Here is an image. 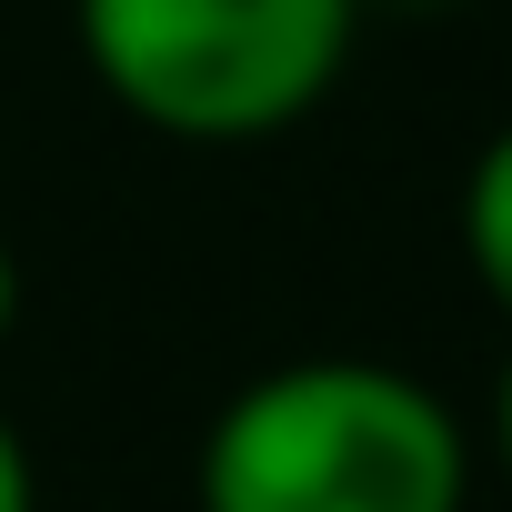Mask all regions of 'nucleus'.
I'll return each instance as SVG.
<instances>
[{"mask_svg":"<svg viewBox=\"0 0 512 512\" xmlns=\"http://www.w3.org/2000/svg\"><path fill=\"white\" fill-rule=\"evenodd\" d=\"M201 512H462L472 432L462 412L372 352H302L251 372L191 452Z\"/></svg>","mask_w":512,"mask_h":512,"instance_id":"nucleus-1","label":"nucleus"},{"mask_svg":"<svg viewBox=\"0 0 512 512\" xmlns=\"http://www.w3.org/2000/svg\"><path fill=\"white\" fill-rule=\"evenodd\" d=\"M101 101L191 151L302 131L352 71L362 0H71Z\"/></svg>","mask_w":512,"mask_h":512,"instance_id":"nucleus-2","label":"nucleus"},{"mask_svg":"<svg viewBox=\"0 0 512 512\" xmlns=\"http://www.w3.org/2000/svg\"><path fill=\"white\" fill-rule=\"evenodd\" d=\"M462 262L492 292V312H512V121L472 151L462 171Z\"/></svg>","mask_w":512,"mask_h":512,"instance_id":"nucleus-3","label":"nucleus"},{"mask_svg":"<svg viewBox=\"0 0 512 512\" xmlns=\"http://www.w3.org/2000/svg\"><path fill=\"white\" fill-rule=\"evenodd\" d=\"M0 512H41V472H31V442L11 412H0Z\"/></svg>","mask_w":512,"mask_h":512,"instance_id":"nucleus-4","label":"nucleus"},{"mask_svg":"<svg viewBox=\"0 0 512 512\" xmlns=\"http://www.w3.org/2000/svg\"><path fill=\"white\" fill-rule=\"evenodd\" d=\"M21 332V262H11V241H0V352H11Z\"/></svg>","mask_w":512,"mask_h":512,"instance_id":"nucleus-5","label":"nucleus"},{"mask_svg":"<svg viewBox=\"0 0 512 512\" xmlns=\"http://www.w3.org/2000/svg\"><path fill=\"white\" fill-rule=\"evenodd\" d=\"M492 452H502V472H512V362H502V382H492Z\"/></svg>","mask_w":512,"mask_h":512,"instance_id":"nucleus-6","label":"nucleus"},{"mask_svg":"<svg viewBox=\"0 0 512 512\" xmlns=\"http://www.w3.org/2000/svg\"><path fill=\"white\" fill-rule=\"evenodd\" d=\"M362 11H372V0H362ZM412 11H442V0H412Z\"/></svg>","mask_w":512,"mask_h":512,"instance_id":"nucleus-7","label":"nucleus"}]
</instances>
